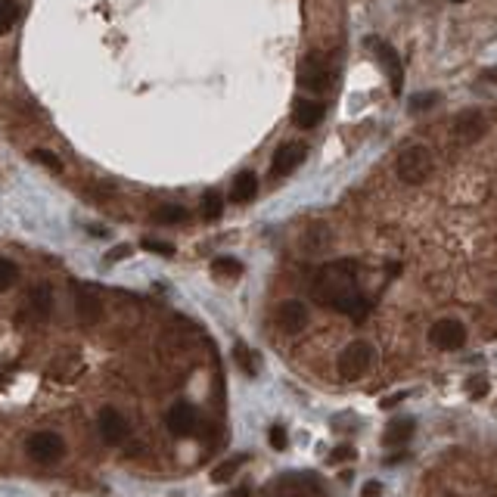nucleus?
<instances>
[{
    "mask_svg": "<svg viewBox=\"0 0 497 497\" xmlns=\"http://www.w3.org/2000/svg\"><path fill=\"white\" fill-rule=\"evenodd\" d=\"M355 286V261H333L327 264L320 273H317V280H314V298L320 305H327L336 298L339 293H345V289Z\"/></svg>",
    "mask_w": 497,
    "mask_h": 497,
    "instance_id": "nucleus-1",
    "label": "nucleus"
},
{
    "mask_svg": "<svg viewBox=\"0 0 497 497\" xmlns=\"http://www.w3.org/2000/svg\"><path fill=\"white\" fill-rule=\"evenodd\" d=\"M432 168H435V159H432L429 147H423V143H414V147L401 150V156H398V162H395L398 177H401L404 184H410V187L429 181Z\"/></svg>",
    "mask_w": 497,
    "mask_h": 497,
    "instance_id": "nucleus-2",
    "label": "nucleus"
},
{
    "mask_svg": "<svg viewBox=\"0 0 497 497\" xmlns=\"http://www.w3.org/2000/svg\"><path fill=\"white\" fill-rule=\"evenodd\" d=\"M376 361V351L370 342H364V339H357V342H348L345 348H342V355H339V361H336V370H339V380H345V382H355V380H361V376L370 373V367Z\"/></svg>",
    "mask_w": 497,
    "mask_h": 497,
    "instance_id": "nucleus-3",
    "label": "nucleus"
},
{
    "mask_svg": "<svg viewBox=\"0 0 497 497\" xmlns=\"http://www.w3.org/2000/svg\"><path fill=\"white\" fill-rule=\"evenodd\" d=\"M25 454L34 460V464H59L66 457V441L59 439L56 432H31L28 441H25Z\"/></svg>",
    "mask_w": 497,
    "mask_h": 497,
    "instance_id": "nucleus-4",
    "label": "nucleus"
},
{
    "mask_svg": "<svg viewBox=\"0 0 497 497\" xmlns=\"http://www.w3.org/2000/svg\"><path fill=\"white\" fill-rule=\"evenodd\" d=\"M429 342H432L435 348H441V351L464 348L466 327L460 320H454V317H441V320H435L432 327H429Z\"/></svg>",
    "mask_w": 497,
    "mask_h": 497,
    "instance_id": "nucleus-5",
    "label": "nucleus"
},
{
    "mask_svg": "<svg viewBox=\"0 0 497 497\" xmlns=\"http://www.w3.org/2000/svg\"><path fill=\"white\" fill-rule=\"evenodd\" d=\"M196 426H199V414H196V407L190 401H174V404L168 407L165 414V429L171 435H177V439H187V435L196 432Z\"/></svg>",
    "mask_w": 497,
    "mask_h": 497,
    "instance_id": "nucleus-6",
    "label": "nucleus"
},
{
    "mask_svg": "<svg viewBox=\"0 0 497 497\" xmlns=\"http://www.w3.org/2000/svg\"><path fill=\"white\" fill-rule=\"evenodd\" d=\"M97 429L103 435V441L106 444H122L127 439V432H131V426H127V419L122 410L115 407H103L100 417H97Z\"/></svg>",
    "mask_w": 497,
    "mask_h": 497,
    "instance_id": "nucleus-7",
    "label": "nucleus"
},
{
    "mask_svg": "<svg viewBox=\"0 0 497 497\" xmlns=\"http://www.w3.org/2000/svg\"><path fill=\"white\" fill-rule=\"evenodd\" d=\"M298 84H302L305 90H314V93H323L330 88V68L320 63L314 53L305 59L302 66H298Z\"/></svg>",
    "mask_w": 497,
    "mask_h": 497,
    "instance_id": "nucleus-8",
    "label": "nucleus"
},
{
    "mask_svg": "<svg viewBox=\"0 0 497 497\" xmlns=\"http://www.w3.org/2000/svg\"><path fill=\"white\" fill-rule=\"evenodd\" d=\"M277 327H280L283 333H289V336L302 333V330L308 327V308L298 302V298L280 302V308H277Z\"/></svg>",
    "mask_w": 497,
    "mask_h": 497,
    "instance_id": "nucleus-9",
    "label": "nucleus"
},
{
    "mask_svg": "<svg viewBox=\"0 0 497 497\" xmlns=\"http://www.w3.org/2000/svg\"><path fill=\"white\" fill-rule=\"evenodd\" d=\"M367 47H373L376 53H380V63L385 68V75H389L392 81V93H401V84H404V72H401V63H398V53L392 50L385 41L380 38H367Z\"/></svg>",
    "mask_w": 497,
    "mask_h": 497,
    "instance_id": "nucleus-10",
    "label": "nucleus"
},
{
    "mask_svg": "<svg viewBox=\"0 0 497 497\" xmlns=\"http://www.w3.org/2000/svg\"><path fill=\"white\" fill-rule=\"evenodd\" d=\"M305 159V147L302 143H283V147L273 152V162H271V174L273 177H286L302 165Z\"/></svg>",
    "mask_w": 497,
    "mask_h": 497,
    "instance_id": "nucleus-11",
    "label": "nucleus"
},
{
    "mask_svg": "<svg viewBox=\"0 0 497 497\" xmlns=\"http://www.w3.org/2000/svg\"><path fill=\"white\" fill-rule=\"evenodd\" d=\"M488 131V122L482 113H460L457 118H454V137H457L460 143H476L478 137H482Z\"/></svg>",
    "mask_w": 497,
    "mask_h": 497,
    "instance_id": "nucleus-12",
    "label": "nucleus"
},
{
    "mask_svg": "<svg viewBox=\"0 0 497 497\" xmlns=\"http://www.w3.org/2000/svg\"><path fill=\"white\" fill-rule=\"evenodd\" d=\"M330 308H333V311H339V314H348L351 320H364L367 308H370V305H367V298L351 286V289H345V293H339L336 298H333Z\"/></svg>",
    "mask_w": 497,
    "mask_h": 497,
    "instance_id": "nucleus-13",
    "label": "nucleus"
},
{
    "mask_svg": "<svg viewBox=\"0 0 497 497\" xmlns=\"http://www.w3.org/2000/svg\"><path fill=\"white\" fill-rule=\"evenodd\" d=\"M75 314H78V320L84 323V327L100 323L103 302L97 298V293H90V289H78V293H75Z\"/></svg>",
    "mask_w": 497,
    "mask_h": 497,
    "instance_id": "nucleus-14",
    "label": "nucleus"
},
{
    "mask_svg": "<svg viewBox=\"0 0 497 497\" xmlns=\"http://www.w3.org/2000/svg\"><path fill=\"white\" fill-rule=\"evenodd\" d=\"M320 118H323V103H317V100H295L293 122L298 127H314V125H320Z\"/></svg>",
    "mask_w": 497,
    "mask_h": 497,
    "instance_id": "nucleus-15",
    "label": "nucleus"
},
{
    "mask_svg": "<svg viewBox=\"0 0 497 497\" xmlns=\"http://www.w3.org/2000/svg\"><path fill=\"white\" fill-rule=\"evenodd\" d=\"M28 308L34 311V317H50V308H53V293H50L47 283H38V286H31L28 293Z\"/></svg>",
    "mask_w": 497,
    "mask_h": 497,
    "instance_id": "nucleus-16",
    "label": "nucleus"
},
{
    "mask_svg": "<svg viewBox=\"0 0 497 497\" xmlns=\"http://www.w3.org/2000/svg\"><path fill=\"white\" fill-rule=\"evenodd\" d=\"M414 429H417V423L410 417H401V419H392L389 423V429H385V444H404L407 439H414Z\"/></svg>",
    "mask_w": 497,
    "mask_h": 497,
    "instance_id": "nucleus-17",
    "label": "nucleus"
},
{
    "mask_svg": "<svg viewBox=\"0 0 497 497\" xmlns=\"http://www.w3.org/2000/svg\"><path fill=\"white\" fill-rule=\"evenodd\" d=\"M255 193H258V177L252 174V171H243V174H236L234 181V202H252Z\"/></svg>",
    "mask_w": 497,
    "mask_h": 497,
    "instance_id": "nucleus-18",
    "label": "nucleus"
},
{
    "mask_svg": "<svg viewBox=\"0 0 497 497\" xmlns=\"http://www.w3.org/2000/svg\"><path fill=\"white\" fill-rule=\"evenodd\" d=\"M211 273L221 277V280H239L243 277V261L230 258V255H221V258L211 261Z\"/></svg>",
    "mask_w": 497,
    "mask_h": 497,
    "instance_id": "nucleus-19",
    "label": "nucleus"
},
{
    "mask_svg": "<svg viewBox=\"0 0 497 497\" xmlns=\"http://www.w3.org/2000/svg\"><path fill=\"white\" fill-rule=\"evenodd\" d=\"M243 464H246V457H227V460H221V464L211 469L209 478H211L215 485H224V482H230V478L239 473V466H243Z\"/></svg>",
    "mask_w": 497,
    "mask_h": 497,
    "instance_id": "nucleus-20",
    "label": "nucleus"
},
{
    "mask_svg": "<svg viewBox=\"0 0 497 497\" xmlns=\"http://www.w3.org/2000/svg\"><path fill=\"white\" fill-rule=\"evenodd\" d=\"M152 221H156V224H184L187 209L184 205H162V209L152 211Z\"/></svg>",
    "mask_w": 497,
    "mask_h": 497,
    "instance_id": "nucleus-21",
    "label": "nucleus"
},
{
    "mask_svg": "<svg viewBox=\"0 0 497 497\" xmlns=\"http://www.w3.org/2000/svg\"><path fill=\"white\" fill-rule=\"evenodd\" d=\"M221 211H224V199H221V193H215V190L202 193V218L205 221H218Z\"/></svg>",
    "mask_w": 497,
    "mask_h": 497,
    "instance_id": "nucleus-22",
    "label": "nucleus"
},
{
    "mask_svg": "<svg viewBox=\"0 0 497 497\" xmlns=\"http://www.w3.org/2000/svg\"><path fill=\"white\" fill-rule=\"evenodd\" d=\"M234 361H236L239 367H243V373H248V376H255V373H258V367H255L258 361H255L252 348H248L246 342H236V345H234Z\"/></svg>",
    "mask_w": 497,
    "mask_h": 497,
    "instance_id": "nucleus-23",
    "label": "nucleus"
},
{
    "mask_svg": "<svg viewBox=\"0 0 497 497\" xmlns=\"http://www.w3.org/2000/svg\"><path fill=\"white\" fill-rule=\"evenodd\" d=\"M19 19V4L16 0H0V38L16 25Z\"/></svg>",
    "mask_w": 497,
    "mask_h": 497,
    "instance_id": "nucleus-24",
    "label": "nucleus"
},
{
    "mask_svg": "<svg viewBox=\"0 0 497 497\" xmlns=\"http://www.w3.org/2000/svg\"><path fill=\"white\" fill-rule=\"evenodd\" d=\"M31 162L44 165L47 171H53V174H59V171H63V159H59L56 152H50V150H31Z\"/></svg>",
    "mask_w": 497,
    "mask_h": 497,
    "instance_id": "nucleus-25",
    "label": "nucleus"
},
{
    "mask_svg": "<svg viewBox=\"0 0 497 497\" xmlns=\"http://www.w3.org/2000/svg\"><path fill=\"white\" fill-rule=\"evenodd\" d=\"M16 277H19V271H16V264H13V261H6V258H0V293H6V289H13Z\"/></svg>",
    "mask_w": 497,
    "mask_h": 497,
    "instance_id": "nucleus-26",
    "label": "nucleus"
},
{
    "mask_svg": "<svg viewBox=\"0 0 497 497\" xmlns=\"http://www.w3.org/2000/svg\"><path fill=\"white\" fill-rule=\"evenodd\" d=\"M268 439H271V448H273V451H286V448H289V435H286V429H283L280 423L271 426Z\"/></svg>",
    "mask_w": 497,
    "mask_h": 497,
    "instance_id": "nucleus-27",
    "label": "nucleus"
},
{
    "mask_svg": "<svg viewBox=\"0 0 497 497\" xmlns=\"http://www.w3.org/2000/svg\"><path fill=\"white\" fill-rule=\"evenodd\" d=\"M143 248H147V252H156V255H165V258L174 255V246L162 243V239H143Z\"/></svg>",
    "mask_w": 497,
    "mask_h": 497,
    "instance_id": "nucleus-28",
    "label": "nucleus"
},
{
    "mask_svg": "<svg viewBox=\"0 0 497 497\" xmlns=\"http://www.w3.org/2000/svg\"><path fill=\"white\" fill-rule=\"evenodd\" d=\"M439 100V93H417L414 100H410V113H419V109H429V103Z\"/></svg>",
    "mask_w": 497,
    "mask_h": 497,
    "instance_id": "nucleus-29",
    "label": "nucleus"
},
{
    "mask_svg": "<svg viewBox=\"0 0 497 497\" xmlns=\"http://www.w3.org/2000/svg\"><path fill=\"white\" fill-rule=\"evenodd\" d=\"M131 255V246H115L106 252V264H115V261H125Z\"/></svg>",
    "mask_w": 497,
    "mask_h": 497,
    "instance_id": "nucleus-30",
    "label": "nucleus"
},
{
    "mask_svg": "<svg viewBox=\"0 0 497 497\" xmlns=\"http://www.w3.org/2000/svg\"><path fill=\"white\" fill-rule=\"evenodd\" d=\"M485 392H488V380H485V376H478V380H469V395L482 398Z\"/></svg>",
    "mask_w": 497,
    "mask_h": 497,
    "instance_id": "nucleus-31",
    "label": "nucleus"
},
{
    "mask_svg": "<svg viewBox=\"0 0 497 497\" xmlns=\"http://www.w3.org/2000/svg\"><path fill=\"white\" fill-rule=\"evenodd\" d=\"M348 457H355V451H351L348 444H342V448H336V451L330 454V460H333V464H339V460H348Z\"/></svg>",
    "mask_w": 497,
    "mask_h": 497,
    "instance_id": "nucleus-32",
    "label": "nucleus"
},
{
    "mask_svg": "<svg viewBox=\"0 0 497 497\" xmlns=\"http://www.w3.org/2000/svg\"><path fill=\"white\" fill-rule=\"evenodd\" d=\"M361 497H382V485L380 482H367L361 488Z\"/></svg>",
    "mask_w": 497,
    "mask_h": 497,
    "instance_id": "nucleus-33",
    "label": "nucleus"
},
{
    "mask_svg": "<svg viewBox=\"0 0 497 497\" xmlns=\"http://www.w3.org/2000/svg\"><path fill=\"white\" fill-rule=\"evenodd\" d=\"M227 497H252V491H248V485H243V488H234Z\"/></svg>",
    "mask_w": 497,
    "mask_h": 497,
    "instance_id": "nucleus-34",
    "label": "nucleus"
},
{
    "mask_svg": "<svg viewBox=\"0 0 497 497\" xmlns=\"http://www.w3.org/2000/svg\"><path fill=\"white\" fill-rule=\"evenodd\" d=\"M407 395H392V398H382V407H395L398 401H404Z\"/></svg>",
    "mask_w": 497,
    "mask_h": 497,
    "instance_id": "nucleus-35",
    "label": "nucleus"
},
{
    "mask_svg": "<svg viewBox=\"0 0 497 497\" xmlns=\"http://www.w3.org/2000/svg\"><path fill=\"white\" fill-rule=\"evenodd\" d=\"M457 4H464V0H457Z\"/></svg>",
    "mask_w": 497,
    "mask_h": 497,
    "instance_id": "nucleus-36",
    "label": "nucleus"
}]
</instances>
